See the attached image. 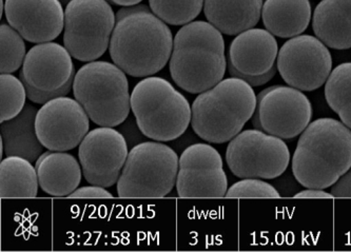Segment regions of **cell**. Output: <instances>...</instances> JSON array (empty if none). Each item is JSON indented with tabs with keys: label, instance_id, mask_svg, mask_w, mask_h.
Returning a JSON list of instances; mask_svg holds the SVG:
<instances>
[{
	"label": "cell",
	"instance_id": "13",
	"mask_svg": "<svg viewBox=\"0 0 351 252\" xmlns=\"http://www.w3.org/2000/svg\"><path fill=\"white\" fill-rule=\"evenodd\" d=\"M176 190L180 198H225L228 180L219 151L208 144H194L180 157Z\"/></svg>",
	"mask_w": 351,
	"mask_h": 252
},
{
	"label": "cell",
	"instance_id": "7",
	"mask_svg": "<svg viewBox=\"0 0 351 252\" xmlns=\"http://www.w3.org/2000/svg\"><path fill=\"white\" fill-rule=\"evenodd\" d=\"M180 159L158 141H145L131 149L117 182L119 198H164L176 185Z\"/></svg>",
	"mask_w": 351,
	"mask_h": 252
},
{
	"label": "cell",
	"instance_id": "2",
	"mask_svg": "<svg viewBox=\"0 0 351 252\" xmlns=\"http://www.w3.org/2000/svg\"><path fill=\"white\" fill-rule=\"evenodd\" d=\"M351 167V129L335 118H319L304 130L292 157V172L306 188L326 189Z\"/></svg>",
	"mask_w": 351,
	"mask_h": 252
},
{
	"label": "cell",
	"instance_id": "11",
	"mask_svg": "<svg viewBox=\"0 0 351 252\" xmlns=\"http://www.w3.org/2000/svg\"><path fill=\"white\" fill-rule=\"evenodd\" d=\"M313 106L299 89L274 86L265 89L256 98L252 116L254 127L282 139L302 135L311 124Z\"/></svg>",
	"mask_w": 351,
	"mask_h": 252
},
{
	"label": "cell",
	"instance_id": "24",
	"mask_svg": "<svg viewBox=\"0 0 351 252\" xmlns=\"http://www.w3.org/2000/svg\"><path fill=\"white\" fill-rule=\"evenodd\" d=\"M325 98L341 122L351 129V62L339 65L325 84Z\"/></svg>",
	"mask_w": 351,
	"mask_h": 252
},
{
	"label": "cell",
	"instance_id": "34",
	"mask_svg": "<svg viewBox=\"0 0 351 252\" xmlns=\"http://www.w3.org/2000/svg\"><path fill=\"white\" fill-rule=\"evenodd\" d=\"M0 3H1V9H0V13H1V16H3V0H1V1H0Z\"/></svg>",
	"mask_w": 351,
	"mask_h": 252
},
{
	"label": "cell",
	"instance_id": "6",
	"mask_svg": "<svg viewBox=\"0 0 351 252\" xmlns=\"http://www.w3.org/2000/svg\"><path fill=\"white\" fill-rule=\"evenodd\" d=\"M73 94L90 119L101 127H117L130 113L128 80L115 64L94 60L82 66L74 78Z\"/></svg>",
	"mask_w": 351,
	"mask_h": 252
},
{
	"label": "cell",
	"instance_id": "15",
	"mask_svg": "<svg viewBox=\"0 0 351 252\" xmlns=\"http://www.w3.org/2000/svg\"><path fill=\"white\" fill-rule=\"evenodd\" d=\"M36 133L50 151H69L88 135L90 117L76 100L62 96L46 102L37 111Z\"/></svg>",
	"mask_w": 351,
	"mask_h": 252
},
{
	"label": "cell",
	"instance_id": "18",
	"mask_svg": "<svg viewBox=\"0 0 351 252\" xmlns=\"http://www.w3.org/2000/svg\"><path fill=\"white\" fill-rule=\"evenodd\" d=\"M39 187L56 198L69 196L82 182V169L73 155L64 151L45 152L36 161Z\"/></svg>",
	"mask_w": 351,
	"mask_h": 252
},
{
	"label": "cell",
	"instance_id": "28",
	"mask_svg": "<svg viewBox=\"0 0 351 252\" xmlns=\"http://www.w3.org/2000/svg\"><path fill=\"white\" fill-rule=\"evenodd\" d=\"M225 198H278L280 192L272 185L258 179H244L235 183L227 190Z\"/></svg>",
	"mask_w": 351,
	"mask_h": 252
},
{
	"label": "cell",
	"instance_id": "10",
	"mask_svg": "<svg viewBox=\"0 0 351 252\" xmlns=\"http://www.w3.org/2000/svg\"><path fill=\"white\" fill-rule=\"evenodd\" d=\"M226 161L235 176L274 180L288 168L290 152L280 137L262 130H246L231 139Z\"/></svg>",
	"mask_w": 351,
	"mask_h": 252
},
{
	"label": "cell",
	"instance_id": "22",
	"mask_svg": "<svg viewBox=\"0 0 351 252\" xmlns=\"http://www.w3.org/2000/svg\"><path fill=\"white\" fill-rule=\"evenodd\" d=\"M37 111L32 105H25L16 117L1 123V139L7 157H21L32 163L43 154L44 146L37 137L35 126Z\"/></svg>",
	"mask_w": 351,
	"mask_h": 252
},
{
	"label": "cell",
	"instance_id": "25",
	"mask_svg": "<svg viewBox=\"0 0 351 252\" xmlns=\"http://www.w3.org/2000/svg\"><path fill=\"white\" fill-rule=\"evenodd\" d=\"M205 0H149L151 10L162 21L171 25L192 23L204 9Z\"/></svg>",
	"mask_w": 351,
	"mask_h": 252
},
{
	"label": "cell",
	"instance_id": "16",
	"mask_svg": "<svg viewBox=\"0 0 351 252\" xmlns=\"http://www.w3.org/2000/svg\"><path fill=\"white\" fill-rule=\"evenodd\" d=\"M5 11L9 25L30 43L54 41L64 27L60 0H5Z\"/></svg>",
	"mask_w": 351,
	"mask_h": 252
},
{
	"label": "cell",
	"instance_id": "33",
	"mask_svg": "<svg viewBox=\"0 0 351 252\" xmlns=\"http://www.w3.org/2000/svg\"><path fill=\"white\" fill-rule=\"evenodd\" d=\"M108 1L121 7H132V5H139L143 0H108Z\"/></svg>",
	"mask_w": 351,
	"mask_h": 252
},
{
	"label": "cell",
	"instance_id": "21",
	"mask_svg": "<svg viewBox=\"0 0 351 252\" xmlns=\"http://www.w3.org/2000/svg\"><path fill=\"white\" fill-rule=\"evenodd\" d=\"M311 13L309 0H265L263 23L274 36L292 38L305 32Z\"/></svg>",
	"mask_w": 351,
	"mask_h": 252
},
{
	"label": "cell",
	"instance_id": "5",
	"mask_svg": "<svg viewBox=\"0 0 351 252\" xmlns=\"http://www.w3.org/2000/svg\"><path fill=\"white\" fill-rule=\"evenodd\" d=\"M131 110L138 129L153 141H174L191 123L187 98L168 80L156 76L137 82L131 93Z\"/></svg>",
	"mask_w": 351,
	"mask_h": 252
},
{
	"label": "cell",
	"instance_id": "12",
	"mask_svg": "<svg viewBox=\"0 0 351 252\" xmlns=\"http://www.w3.org/2000/svg\"><path fill=\"white\" fill-rule=\"evenodd\" d=\"M276 60L280 78L301 91L321 88L332 69V57L326 45L311 35H299L286 41Z\"/></svg>",
	"mask_w": 351,
	"mask_h": 252
},
{
	"label": "cell",
	"instance_id": "3",
	"mask_svg": "<svg viewBox=\"0 0 351 252\" xmlns=\"http://www.w3.org/2000/svg\"><path fill=\"white\" fill-rule=\"evenodd\" d=\"M223 33L206 21H192L178 30L169 60L172 80L182 90L203 93L223 80L227 59Z\"/></svg>",
	"mask_w": 351,
	"mask_h": 252
},
{
	"label": "cell",
	"instance_id": "29",
	"mask_svg": "<svg viewBox=\"0 0 351 252\" xmlns=\"http://www.w3.org/2000/svg\"><path fill=\"white\" fill-rule=\"evenodd\" d=\"M227 68H228L229 73H230V76L232 78H241V80L248 82L251 87L263 86V84H267V82L274 78V76H276V70H278V67L274 66L268 72L265 73L263 76H244L242 73L239 72L229 62H227Z\"/></svg>",
	"mask_w": 351,
	"mask_h": 252
},
{
	"label": "cell",
	"instance_id": "14",
	"mask_svg": "<svg viewBox=\"0 0 351 252\" xmlns=\"http://www.w3.org/2000/svg\"><path fill=\"white\" fill-rule=\"evenodd\" d=\"M128 155L125 137L112 127L96 128L88 132L78 149L86 181L105 188L119 182Z\"/></svg>",
	"mask_w": 351,
	"mask_h": 252
},
{
	"label": "cell",
	"instance_id": "27",
	"mask_svg": "<svg viewBox=\"0 0 351 252\" xmlns=\"http://www.w3.org/2000/svg\"><path fill=\"white\" fill-rule=\"evenodd\" d=\"M27 89L21 80L12 74L0 76V122L16 117L25 106Z\"/></svg>",
	"mask_w": 351,
	"mask_h": 252
},
{
	"label": "cell",
	"instance_id": "35",
	"mask_svg": "<svg viewBox=\"0 0 351 252\" xmlns=\"http://www.w3.org/2000/svg\"><path fill=\"white\" fill-rule=\"evenodd\" d=\"M60 1H64V3H66V1H69V0H60Z\"/></svg>",
	"mask_w": 351,
	"mask_h": 252
},
{
	"label": "cell",
	"instance_id": "23",
	"mask_svg": "<svg viewBox=\"0 0 351 252\" xmlns=\"http://www.w3.org/2000/svg\"><path fill=\"white\" fill-rule=\"evenodd\" d=\"M38 175L30 161L7 157L0 163V196L3 198H36Z\"/></svg>",
	"mask_w": 351,
	"mask_h": 252
},
{
	"label": "cell",
	"instance_id": "20",
	"mask_svg": "<svg viewBox=\"0 0 351 252\" xmlns=\"http://www.w3.org/2000/svg\"><path fill=\"white\" fill-rule=\"evenodd\" d=\"M313 32L335 50L351 48V0H322L313 16Z\"/></svg>",
	"mask_w": 351,
	"mask_h": 252
},
{
	"label": "cell",
	"instance_id": "4",
	"mask_svg": "<svg viewBox=\"0 0 351 252\" xmlns=\"http://www.w3.org/2000/svg\"><path fill=\"white\" fill-rule=\"evenodd\" d=\"M256 108L252 87L241 78H226L194 100L192 128L208 143H227L241 133Z\"/></svg>",
	"mask_w": 351,
	"mask_h": 252
},
{
	"label": "cell",
	"instance_id": "8",
	"mask_svg": "<svg viewBox=\"0 0 351 252\" xmlns=\"http://www.w3.org/2000/svg\"><path fill=\"white\" fill-rule=\"evenodd\" d=\"M115 23L108 0H70L64 10V47L80 62H94L109 48Z\"/></svg>",
	"mask_w": 351,
	"mask_h": 252
},
{
	"label": "cell",
	"instance_id": "31",
	"mask_svg": "<svg viewBox=\"0 0 351 252\" xmlns=\"http://www.w3.org/2000/svg\"><path fill=\"white\" fill-rule=\"evenodd\" d=\"M333 198H351V167L331 187Z\"/></svg>",
	"mask_w": 351,
	"mask_h": 252
},
{
	"label": "cell",
	"instance_id": "1",
	"mask_svg": "<svg viewBox=\"0 0 351 252\" xmlns=\"http://www.w3.org/2000/svg\"><path fill=\"white\" fill-rule=\"evenodd\" d=\"M171 30L145 5L123 7L117 14L109 51L125 74L146 78L162 71L173 50Z\"/></svg>",
	"mask_w": 351,
	"mask_h": 252
},
{
	"label": "cell",
	"instance_id": "32",
	"mask_svg": "<svg viewBox=\"0 0 351 252\" xmlns=\"http://www.w3.org/2000/svg\"><path fill=\"white\" fill-rule=\"evenodd\" d=\"M294 198H332L333 196L325 192L323 189L308 188L307 190L300 191Z\"/></svg>",
	"mask_w": 351,
	"mask_h": 252
},
{
	"label": "cell",
	"instance_id": "26",
	"mask_svg": "<svg viewBox=\"0 0 351 252\" xmlns=\"http://www.w3.org/2000/svg\"><path fill=\"white\" fill-rule=\"evenodd\" d=\"M25 45L23 37L11 25H0V72H16L25 62Z\"/></svg>",
	"mask_w": 351,
	"mask_h": 252
},
{
	"label": "cell",
	"instance_id": "9",
	"mask_svg": "<svg viewBox=\"0 0 351 252\" xmlns=\"http://www.w3.org/2000/svg\"><path fill=\"white\" fill-rule=\"evenodd\" d=\"M19 76L27 98L45 105L71 91L75 78L72 55L60 43H38L27 53Z\"/></svg>",
	"mask_w": 351,
	"mask_h": 252
},
{
	"label": "cell",
	"instance_id": "19",
	"mask_svg": "<svg viewBox=\"0 0 351 252\" xmlns=\"http://www.w3.org/2000/svg\"><path fill=\"white\" fill-rule=\"evenodd\" d=\"M263 5V0H205L204 13L223 34L233 36L258 25Z\"/></svg>",
	"mask_w": 351,
	"mask_h": 252
},
{
	"label": "cell",
	"instance_id": "17",
	"mask_svg": "<svg viewBox=\"0 0 351 252\" xmlns=\"http://www.w3.org/2000/svg\"><path fill=\"white\" fill-rule=\"evenodd\" d=\"M278 41L264 29H249L237 35L229 47L228 62L244 76H263L276 66Z\"/></svg>",
	"mask_w": 351,
	"mask_h": 252
},
{
	"label": "cell",
	"instance_id": "30",
	"mask_svg": "<svg viewBox=\"0 0 351 252\" xmlns=\"http://www.w3.org/2000/svg\"><path fill=\"white\" fill-rule=\"evenodd\" d=\"M70 198H114L113 194H110L109 191L106 190L105 187L85 186L82 188L76 189L68 196Z\"/></svg>",
	"mask_w": 351,
	"mask_h": 252
}]
</instances>
